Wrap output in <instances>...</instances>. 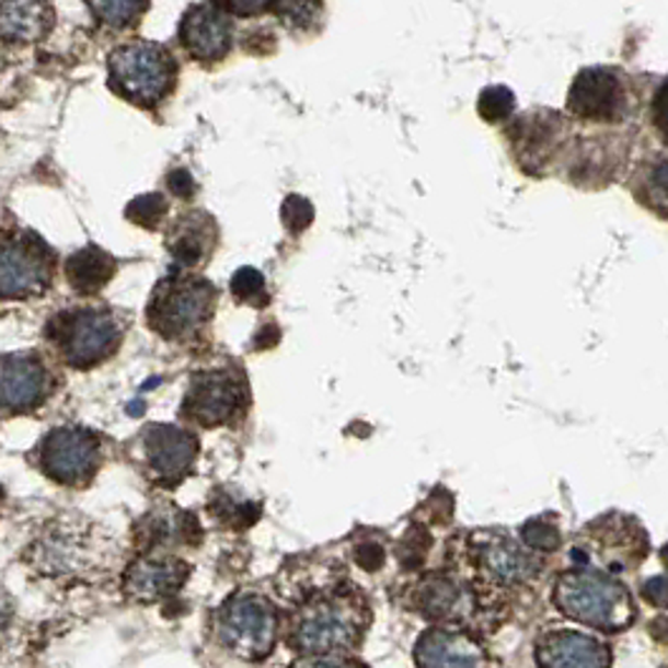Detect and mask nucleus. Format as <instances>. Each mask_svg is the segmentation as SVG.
Returning <instances> with one entry per match:
<instances>
[{"label":"nucleus","mask_w":668,"mask_h":668,"mask_svg":"<svg viewBox=\"0 0 668 668\" xmlns=\"http://www.w3.org/2000/svg\"><path fill=\"white\" fill-rule=\"evenodd\" d=\"M369 625V606L348 588L321 590L290 621V643L303 654H341L356 648Z\"/></svg>","instance_id":"obj_1"},{"label":"nucleus","mask_w":668,"mask_h":668,"mask_svg":"<svg viewBox=\"0 0 668 668\" xmlns=\"http://www.w3.org/2000/svg\"><path fill=\"white\" fill-rule=\"evenodd\" d=\"M555 606L575 621L600 631H623L636 621V603L625 586L598 571H571L555 583Z\"/></svg>","instance_id":"obj_2"},{"label":"nucleus","mask_w":668,"mask_h":668,"mask_svg":"<svg viewBox=\"0 0 668 668\" xmlns=\"http://www.w3.org/2000/svg\"><path fill=\"white\" fill-rule=\"evenodd\" d=\"M217 636L235 656L257 661L270 654L278 641V611L265 596L235 592L217 613Z\"/></svg>","instance_id":"obj_3"},{"label":"nucleus","mask_w":668,"mask_h":668,"mask_svg":"<svg viewBox=\"0 0 668 668\" xmlns=\"http://www.w3.org/2000/svg\"><path fill=\"white\" fill-rule=\"evenodd\" d=\"M112 83L122 96L137 104H154L172 89L174 61L162 46L137 41L116 48L108 58Z\"/></svg>","instance_id":"obj_4"},{"label":"nucleus","mask_w":668,"mask_h":668,"mask_svg":"<svg viewBox=\"0 0 668 668\" xmlns=\"http://www.w3.org/2000/svg\"><path fill=\"white\" fill-rule=\"evenodd\" d=\"M119 323L112 313L99 308L58 315L51 325L54 344L61 348L66 361L77 369H89L114 354L119 344Z\"/></svg>","instance_id":"obj_5"},{"label":"nucleus","mask_w":668,"mask_h":668,"mask_svg":"<svg viewBox=\"0 0 668 668\" xmlns=\"http://www.w3.org/2000/svg\"><path fill=\"white\" fill-rule=\"evenodd\" d=\"M215 288L203 278L164 280L149 306L152 329L166 338H182L197 331L212 315Z\"/></svg>","instance_id":"obj_6"},{"label":"nucleus","mask_w":668,"mask_h":668,"mask_svg":"<svg viewBox=\"0 0 668 668\" xmlns=\"http://www.w3.org/2000/svg\"><path fill=\"white\" fill-rule=\"evenodd\" d=\"M474 571L495 586H520L538 575L540 561L503 530H477L467 538Z\"/></svg>","instance_id":"obj_7"},{"label":"nucleus","mask_w":668,"mask_h":668,"mask_svg":"<svg viewBox=\"0 0 668 668\" xmlns=\"http://www.w3.org/2000/svg\"><path fill=\"white\" fill-rule=\"evenodd\" d=\"M99 437L89 429H54L38 447V462L48 477L58 484L79 487L94 477L99 467Z\"/></svg>","instance_id":"obj_8"},{"label":"nucleus","mask_w":668,"mask_h":668,"mask_svg":"<svg viewBox=\"0 0 668 668\" xmlns=\"http://www.w3.org/2000/svg\"><path fill=\"white\" fill-rule=\"evenodd\" d=\"M51 280V261L38 240L0 242V298L19 300L44 293Z\"/></svg>","instance_id":"obj_9"},{"label":"nucleus","mask_w":668,"mask_h":668,"mask_svg":"<svg viewBox=\"0 0 668 668\" xmlns=\"http://www.w3.org/2000/svg\"><path fill=\"white\" fill-rule=\"evenodd\" d=\"M242 383L230 371H205L192 379L185 399V416L203 427H220L230 424L242 408Z\"/></svg>","instance_id":"obj_10"},{"label":"nucleus","mask_w":668,"mask_h":668,"mask_svg":"<svg viewBox=\"0 0 668 668\" xmlns=\"http://www.w3.org/2000/svg\"><path fill=\"white\" fill-rule=\"evenodd\" d=\"M588 555L606 571L621 573L643 561L648 550L646 532L623 515H606L588 525Z\"/></svg>","instance_id":"obj_11"},{"label":"nucleus","mask_w":668,"mask_h":668,"mask_svg":"<svg viewBox=\"0 0 668 668\" xmlns=\"http://www.w3.org/2000/svg\"><path fill=\"white\" fill-rule=\"evenodd\" d=\"M412 606L429 621L459 625L470 623L480 603L470 583L447 573H431L414 586Z\"/></svg>","instance_id":"obj_12"},{"label":"nucleus","mask_w":668,"mask_h":668,"mask_svg":"<svg viewBox=\"0 0 668 668\" xmlns=\"http://www.w3.org/2000/svg\"><path fill=\"white\" fill-rule=\"evenodd\" d=\"M625 108L623 83L615 71L592 66L575 77L567 91V112L583 122H618Z\"/></svg>","instance_id":"obj_13"},{"label":"nucleus","mask_w":668,"mask_h":668,"mask_svg":"<svg viewBox=\"0 0 668 668\" xmlns=\"http://www.w3.org/2000/svg\"><path fill=\"white\" fill-rule=\"evenodd\" d=\"M149 472L160 484H177L189 474L199 454V441L192 431L152 424L141 437Z\"/></svg>","instance_id":"obj_14"},{"label":"nucleus","mask_w":668,"mask_h":668,"mask_svg":"<svg viewBox=\"0 0 668 668\" xmlns=\"http://www.w3.org/2000/svg\"><path fill=\"white\" fill-rule=\"evenodd\" d=\"M419 668H497L487 648L472 633L459 629H431L416 641Z\"/></svg>","instance_id":"obj_15"},{"label":"nucleus","mask_w":668,"mask_h":668,"mask_svg":"<svg viewBox=\"0 0 668 668\" xmlns=\"http://www.w3.org/2000/svg\"><path fill=\"white\" fill-rule=\"evenodd\" d=\"M51 391V376L38 356L13 354L0 358V406L11 412H28Z\"/></svg>","instance_id":"obj_16"},{"label":"nucleus","mask_w":668,"mask_h":668,"mask_svg":"<svg viewBox=\"0 0 668 668\" xmlns=\"http://www.w3.org/2000/svg\"><path fill=\"white\" fill-rule=\"evenodd\" d=\"M540 668H611V650L578 631H548L534 646Z\"/></svg>","instance_id":"obj_17"},{"label":"nucleus","mask_w":668,"mask_h":668,"mask_svg":"<svg viewBox=\"0 0 668 668\" xmlns=\"http://www.w3.org/2000/svg\"><path fill=\"white\" fill-rule=\"evenodd\" d=\"M189 578V565L174 555H145L124 575V590L141 603H157L177 592Z\"/></svg>","instance_id":"obj_18"},{"label":"nucleus","mask_w":668,"mask_h":668,"mask_svg":"<svg viewBox=\"0 0 668 668\" xmlns=\"http://www.w3.org/2000/svg\"><path fill=\"white\" fill-rule=\"evenodd\" d=\"M182 44L195 58L203 61H217L228 54L232 31L222 13H217L210 5H195L187 11L180 28Z\"/></svg>","instance_id":"obj_19"},{"label":"nucleus","mask_w":668,"mask_h":668,"mask_svg":"<svg viewBox=\"0 0 668 668\" xmlns=\"http://www.w3.org/2000/svg\"><path fill=\"white\" fill-rule=\"evenodd\" d=\"M51 28V11L44 0H0V36L8 41H38Z\"/></svg>","instance_id":"obj_20"},{"label":"nucleus","mask_w":668,"mask_h":668,"mask_svg":"<svg viewBox=\"0 0 668 668\" xmlns=\"http://www.w3.org/2000/svg\"><path fill=\"white\" fill-rule=\"evenodd\" d=\"M66 275L79 293H96L114 275V257L99 247H83L66 263Z\"/></svg>","instance_id":"obj_21"},{"label":"nucleus","mask_w":668,"mask_h":668,"mask_svg":"<svg viewBox=\"0 0 668 668\" xmlns=\"http://www.w3.org/2000/svg\"><path fill=\"white\" fill-rule=\"evenodd\" d=\"M215 242V228L207 217L192 215L187 222L177 230V235L172 238V255L177 257L182 265H195L207 255V250Z\"/></svg>","instance_id":"obj_22"},{"label":"nucleus","mask_w":668,"mask_h":668,"mask_svg":"<svg viewBox=\"0 0 668 668\" xmlns=\"http://www.w3.org/2000/svg\"><path fill=\"white\" fill-rule=\"evenodd\" d=\"M91 5L106 26L124 28L147 11L149 0H91Z\"/></svg>","instance_id":"obj_23"},{"label":"nucleus","mask_w":668,"mask_h":668,"mask_svg":"<svg viewBox=\"0 0 668 668\" xmlns=\"http://www.w3.org/2000/svg\"><path fill=\"white\" fill-rule=\"evenodd\" d=\"M477 112L484 122H505L515 112V94L507 87H490L480 94Z\"/></svg>","instance_id":"obj_24"},{"label":"nucleus","mask_w":668,"mask_h":668,"mask_svg":"<svg viewBox=\"0 0 668 668\" xmlns=\"http://www.w3.org/2000/svg\"><path fill=\"white\" fill-rule=\"evenodd\" d=\"M522 538L525 542H528V548L538 550V553H555L557 548H561V530L555 528L553 522L542 520V517H538V520H530L528 525L522 528Z\"/></svg>","instance_id":"obj_25"},{"label":"nucleus","mask_w":668,"mask_h":668,"mask_svg":"<svg viewBox=\"0 0 668 668\" xmlns=\"http://www.w3.org/2000/svg\"><path fill=\"white\" fill-rule=\"evenodd\" d=\"M232 293H235V298L245 300V303H267L263 273H257L255 267H240L232 275Z\"/></svg>","instance_id":"obj_26"},{"label":"nucleus","mask_w":668,"mask_h":668,"mask_svg":"<svg viewBox=\"0 0 668 668\" xmlns=\"http://www.w3.org/2000/svg\"><path fill=\"white\" fill-rule=\"evenodd\" d=\"M166 212V203L162 195H141L127 207V217L131 222L145 224V228H154Z\"/></svg>","instance_id":"obj_27"},{"label":"nucleus","mask_w":668,"mask_h":668,"mask_svg":"<svg viewBox=\"0 0 668 668\" xmlns=\"http://www.w3.org/2000/svg\"><path fill=\"white\" fill-rule=\"evenodd\" d=\"M321 0H275V13L288 26H308L319 15Z\"/></svg>","instance_id":"obj_28"},{"label":"nucleus","mask_w":668,"mask_h":668,"mask_svg":"<svg viewBox=\"0 0 668 668\" xmlns=\"http://www.w3.org/2000/svg\"><path fill=\"white\" fill-rule=\"evenodd\" d=\"M431 548V538L422 528H414L412 532H406L404 542L399 545V557L404 567L408 571H414V567H419L424 563V557H427V550Z\"/></svg>","instance_id":"obj_29"},{"label":"nucleus","mask_w":668,"mask_h":668,"mask_svg":"<svg viewBox=\"0 0 668 668\" xmlns=\"http://www.w3.org/2000/svg\"><path fill=\"white\" fill-rule=\"evenodd\" d=\"M280 217L290 232H303L308 224L313 222V205L308 203L306 197L290 195L286 203H283Z\"/></svg>","instance_id":"obj_30"},{"label":"nucleus","mask_w":668,"mask_h":668,"mask_svg":"<svg viewBox=\"0 0 668 668\" xmlns=\"http://www.w3.org/2000/svg\"><path fill=\"white\" fill-rule=\"evenodd\" d=\"M650 124L664 145H668V77L656 89L654 99H650Z\"/></svg>","instance_id":"obj_31"},{"label":"nucleus","mask_w":668,"mask_h":668,"mask_svg":"<svg viewBox=\"0 0 668 668\" xmlns=\"http://www.w3.org/2000/svg\"><path fill=\"white\" fill-rule=\"evenodd\" d=\"M290 668H364V666L354 661V658H346L341 654H306Z\"/></svg>","instance_id":"obj_32"},{"label":"nucleus","mask_w":668,"mask_h":668,"mask_svg":"<svg viewBox=\"0 0 668 668\" xmlns=\"http://www.w3.org/2000/svg\"><path fill=\"white\" fill-rule=\"evenodd\" d=\"M643 598L656 608H668V575H656L643 583Z\"/></svg>","instance_id":"obj_33"},{"label":"nucleus","mask_w":668,"mask_h":668,"mask_svg":"<svg viewBox=\"0 0 668 668\" xmlns=\"http://www.w3.org/2000/svg\"><path fill=\"white\" fill-rule=\"evenodd\" d=\"M387 561V553L379 545H361L356 550V563L364 567V571H379V567Z\"/></svg>","instance_id":"obj_34"},{"label":"nucleus","mask_w":668,"mask_h":668,"mask_svg":"<svg viewBox=\"0 0 668 668\" xmlns=\"http://www.w3.org/2000/svg\"><path fill=\"white\" fill-rule=\"evenodd\" d=\"M650 187L668 203V157H658L654 170H650Z\"/></svg>","instance_id":"obj_35"},{"label":"nucleus","mask_w":668,"mask_h":668,"mask_svg":"<svg viewBox=\"0 0 668 668\" xmlns=\"http://www.w3.org/2000/svg\"><path fill=\"white\" fill-rule=\"evenodd\" d=\"M170 187L177 197H192L195 195V180H192V174L187 170H177L170 174Z\"/></svg>","instance_id":"obj_36"},{"label":"nucleus","mask_w":668,"mask_h":668,"mask_svg":"<svg viewBox=\"0 0 668 668\" xmlns=\"http://www.w3.org/2000/svg\"><path fill=\"white\" fill-rule=\"evenodd\" d=\"M222 3L228 5L232 13L253 15L257 11H263V8H267V3H270V0H222Z\"/></svg>","instance_id":"obj_37"},{"label":"nucleus","mask_w":668,"mask_h":668,"mask_svg":"<svg viewBox=\"0 0 668 668\" xmlns=\"http://www.w3.org/2000/svg\"><path fill=\"white\" fill-rule=\"evenodd\" d=\"M8 623H11V603H8L5 596H0V638L5 636Z\"/></svg>","instance_id":"obj_38"},{"label":"nucleus","mask_w":668,"mask_h":668,"mask_svg":"<svg viewBox=\"0 0 668 668\" xmlns=\"http://www.w3.org/2000/svg\"><path fill=\"white\" fill-rule=\"evenodd\" d=\"M661 557H664V565L668 567V545L661 550Z\"/></svg>","instance_id":"obj_39"},{"label":"nucleus","mask_w":668,"mask_h":668,"mask_svg":"<svg viewBox=\"0 0 668 668\" xmlns=\"http://www.w3.org/2000/svg\"><path fill=\"white\" fill-rule=\"evenodd\" d=\"M0 497H3V492H0Z\"/></svg>","instance_id":"obj_40"}]
</instances>
